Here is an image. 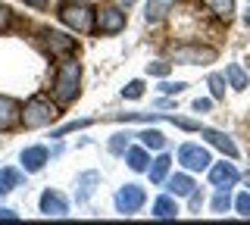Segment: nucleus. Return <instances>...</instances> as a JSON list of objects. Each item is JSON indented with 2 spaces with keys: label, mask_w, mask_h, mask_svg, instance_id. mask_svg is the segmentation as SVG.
<instances>
[{
  "label": "nucleus",
  "mask_w": 250,
  "mask_h": 225,
  "mask_svg": "<svg viewBox=\"0 0 250 225\" xmlns=\"http://www.w3.org/2000/svg\"><path fill=\"white\" fill-rule=\"evenodd\" d=\"M178 163L188 169V172H203V169H209L213 166V157H209V150L207 147H200V144H182L178 147Z\"/></svg>",
  "instance_id": "obj_5"
},
{
  "label": "nucleus",
  "mask_w": 250,
  "mask_h": 225,
  "mask_svg": "<svg viewBox=\"0 0 250 225\" xmlns=\"http://www.w3.org/2000/svg\"><path fill=\"white\" fill-rule=\"evenodd\" d=\"M247 188H250V175H247Z\"/></svg>",
  "instance_id": "obj_38"
},
{
  "label": "nucleus",
  "mask_w": 250,
  "mask_h": 225,
  "mask_svg": "<svg viewBox=\"0 0 250 225\" xmlns=\"http://www.w3.org/2000/svg\"><path fill=\"white\" fill-rule=\"evenodd\" d=\"M225 82H229L234 91H244L250 79H247V72H244L238 63H231V66H225Z\"/></svg>",
  "instance_id": "obj_18"
},
{
  "label": "nucleus",
  "mask_w": 250,
  "mask_h": 225,
  "mask_svg": "<svg viewBox=\"0 0 250 225\" xmlns=\"http://www.w3.org/2000/svg\"><path fill=\"white\" fill-rule=\"evenodd\" d=\"M53 119H57V106H53L50 100H44V97L28 100L25 110H22V122H25V128H44V125H50Z\"/></svg>",
  "instance_id": "obj_3"
},
{
  "label": "nucleus",
  "mask_w": 250,
  "mask_h": 225,
  "mask_svg": "<svg viewBox=\"0 0 250 225\" xmlns=\"http://www.w3.org/2000/svg\"><path fill=\"white\" fill-rule=\"evenodd\" d=\"M185 88H188L185 82H163V84H160V91H163V94H182Z\"/></svg>",
  "instance_id": "obj_30"
},
{
  "label": "nucleus",
  "mask_w": 250,
  "mask_h": 225,
  "mask_svg": "<svg viewBox=\"0 0 250 225\" xmlns=\"http://www.w3.org/2000/svg\"><path fill=\"white\" fill-rule=\"evenodd\" d=\"M209 94H213V100L225 97V75H219V72L209 75Z\"/></svg>",
  "instance_id": "obj_26"
},
{
  "label": "nucleus",
  "mask_w": 250,
  "mask_h": 225,
  "mask_svg": "<svg viewBox=\"0 0 250 225\" xmlns=\"http://www.w3.org/2000/svg\"><path fill=\"white\" fill-rule=\"evenodd\" d=\"M229 206H231V194H229V188H216L213 213H229Z\"/></svg>",
  "instance_id": "obj_24"
},
{
  "label": "nucleus",
  "mask_w": 250,
  "mask_h": 225,
  "mask_svg": "<svg viewBox=\"0 0 250 225\" xmlns=\"http://www.w3.org/2000/svg\"><path fill=\"white\" fill-rule=\"evenodd\" d=\"M200 135L207 138V144L209 147H219V150L225 153V157H238V147H234V141L225 131H213V128H200Z\"/></svg>",
  "instance_id": "obj_12"
},
{
  "label": "nucleus",
  "mask_w": 250,
  "mask_h": 225,
  "mask_svg": "<svg viewBox=\"0 0 250 225\" xmlns=\"http://www.w3.org/2000/svg\"><path fill=\"white\" fill-rule=\"evenodd\" d=\"M41 213H44V216H53V219H60V216L69 213V200L62 197L60 191H44V194H41Z\"/></svg>",
  "instance_id": "obj_9"
},
{
  "label": "nucleus",
  "mask_w": 250,
  "mask_h": 225,
  "mask_svg": "<svg viewBox=\"0 0 250 225\" xmlns=\"http://www.w3.org/2000/svg\"><path fill=\"white\" fill-rule=\"evenodd\" d=\"M209 182H213L216 188H231V184L238 182V169H234L231 163H216V166H209Z\"/></svg>",
  "instance_id": "obj_10"
},
{
  "label": "nucleus",
  "mask_w": 250,
  "mask_h": 225,
  "mask_svg": "<svg viewBox=\"0 0 250 225\" xmlns=\"http://www.w3.org/2000/svg\"><path fill=\"white\" fill-rule=\"evenodd\" d=\"M119 3H125V6H131V3H135V0H119Z\"/></svg>",
  "instance_id": "obj_36"
},
{
  "label": "nucleus",
  "mask_w": 250,
  "mask_h": 225,
  "mask_svg": "<svg viewBox=\"0 0 250 225\" xmlns=\"http://www.w3.org/2000/svg\"><path fill=\"white\" fill-rule=\"evenodd\" d=\"M153 216H156V219H175V216H178V204L172 197H160L153 204Z\"/></svg>",
  "instance_id": "obj_20"
},
{
  "label": "nucleus",
  "mask_w": 250,
  "mask_h": 225,
  "mask_svg": "<svg viewBox=\"0 0 250 225\" xmlns=\"http://www.w3.org/2000/svg\"><path fill=\"white\" fill-rule=\"evenodd\" d=\"M22 122V106L16 103L13 97H3L0 94V131H10Z\"/></svg>",
  "instance_id": "obj_8"
},
{
  "label": "nucleus",
  "mask_w": 250,
  "mask_h": 225,
  "mask_svg": "<svg viewBox=\"0 0 250 225\" xmlns=\"http://www.w3.org/2000/svg\"><path fill=\"white\" fill-rule=\"evenodd\" d=\"M216 60L213 47H203V44H182V47L172 50V63L178 66H207Z\"/></svg>",
  "instance_id": "obj_4"
},
{
  "label": "nucleus",
  "mask_w": 250,
  "mask_h": 225,
  "mask_svg": "<svg viewBox=\"0 0 250 225\" xmlns=\"http://www.w3.org/2000/svg\"><path fill=\"white\" fill-rule=\"evenodd\" d=\"M169 166H172V157H169V153H160V157H156L150 166H147L150 182H153V184H163V182H166V175H169Z\"/></svg>",
  "instance_id": "obj_15"
},
{
  "label": "nucleus",
  "mask_w": 250,
  "mask_h": 225,
  "mask_svg": "<svg viewBox=\"0 0 250 225\" xmlns=\"http://www.w3.org/2000/svg\"><path fill=\"white\" fill-rule=\"evenodd\" d=\"M10 19H13V13H10V6H0V32H3L6 25H10Z\"/></svg>",
  "instance_id": "obj_33"
},
{
  "label": "nucleus",
  "mask_w": 250,
  "mask_h": 225,
  "mask_svg": "<svg viewBox=\"0 0 250 225\" xmlns=\"http://www.w3.org/2000/svg\"><path fill=\"white\" fill-rule=\"evenodd\" d=\"M47 163V147H28L22 150V169L25 172H41Z\"/></svg>",
  "instance_id": "obj_13"
},
{
  "label": "nucleus",
  "mask_w": 250,
  "mask_h": 225,
  "mask_svg": "<svg viewBox=\"0 0 250 225\" xmlns=\"http://www.w3.org/2000/svg\"><path fill=\"white\" fill-rule=\"evenodd\" d=\"M175 6V0H147V13H144V19L150 22H160V19H166V13Z\"/></svg>",
  "instance_id": "obj_17"
},
{
  "label": "nucleus",
  "mask_w": 250,
  "mask_h": 225,
  "mask_svg": "<svg viewBox=\"0 0 250 225\" xmlns=\"http://www.w3.org/2000/svg\"><path fill=\"white\" fill-rule=\"evenodd\" d=\"M128 131H119V135H113L109 138V153H116V157H122L125 150H128Z\"/></svg>",
  "instance_id": "obj_25"
},
{
  "label": "nucleus",
  "mask_w": 250,
  "mask_h": 225,
  "mask_svg": "<svg viewBox=\"0 0 250 225\" xmlns=\"http://www.w3.org/2000/svg\"><path fill=\"white\" fill-rule=\"evenodd\" d=\"M141 94H144V82H141V79L128 82V84H125V88H122V97H128V100H138Z\"/></svg>",
  "instance_id": "obj_27"
},
{
  "label": "nucleus",
  "mask_w": 250,
  "mask_h": 225,
  "mask_svg": "<svg viewBox=\"0 0 250 225\" xmlns=\"http://www.w3.org/2000/svg\"><path fill=\"white\" fill-rule=\"evenodd\" d=\"M125 163H128L131 172H147V163H150L147 147H128V150H125Z\"/></svg>",
  "instance_id": "obj_16"
},
{
  "label": "nucleus",
  "mask_w": 250,
  "mask_h": 225,
  "mask_svg": "<svg viewBox=\"0 0 250 225\" xmlns=\"http://www.w3.org/2000/svg\"><path fill=\"white\" fill-rule=\"evenodd\" d=\"M60 19L66 22L72 32H91L94 28V10L88 3H78V0H66V3L60 6Z\"/></svg>",
  "instance_id": "obj_2"
},
{
  "label": "nucleus",
  "mask_w": 250,
  "mask_h": 225,
  "mask_svg": "<svg viewBox=\"0 0 250 225\" xmlns=\"http://www.w3.org/2000/svg\"><path fill=\"white\" fill-rule=\"evenodd\" d=\"M94 28L100 35H119L125 28V13L116 10V6H106V10L94 13Z\"/></svg>",
  "instance_id": "obj_7"
},
{
  "label": "nucleus",
  "mask_w": 250,
  "mask_h": 225,
  "mask_svg": "<svg viewBox=\"0 0 250 225\" xmlns=\"http://www.w3.org/2000/svg\"><path fill=\"white\" fill-rule=\"evenodd\" d=\"M144 200H147V194L141 184H125V188L116 191V209H119L122 216H135L141 206H144Z\"/></svg>",
  "instance_id": "obj_6"
},
{
  "label": "nucleus",
  "mask_w": 250,
  "mask_h": 225,
  "mask_svg": "<svg viewBox=\"0 0 250 225\" xmlns=\"http://www.w3.org/2000/svg\"><path fill=\"white\" fill-rule=\"evenodd\" d=\"M0 219H10V222H13V219H16V213H13V209H6V206H3V209H0Z\"/></svg>",
  "instance_id": "obj_34"
},
{
  "label": "nucleus",
  "mask_w": 250,
  "mask_h": 225,
  "mask_svg": "<svg viewBox=\"0 0 250 225\" xmlns=\"http://www.w3.org/2000/svg\"><path fill=\"white\" fill-rule=\"evenodd\" d=\"M209 106H213V100H209V97H197V100H194V110H197V113H207Z\"/></svg>",
  "instance_id": "obj_32"
},
{
  "label": "nucleus",
  "mask_w": 250,
  "mask_h": 225,
  "mask_svg": "<svg viewBox=\"0 0 250 225\" xmlns=\"http://www.w3.org/2000/svg\"><path fill=\"white\" fill-rule=\"evenodd\" d=\"M97 182H100V175H97V172H84L82 178H78V188H82V191H78V200H88V197H91V191H94L91 184H97Z\"/></svg>",
  "instance_id": "obj_23"
},
{
  "label": "nucleus",
  "mask_w": 250,
  "mask_h": 225,
  "mask_svg": "<svg viewBox=\"0 0 250 225\" xmlns=\"http://www.w3.org/2000/svg\"><path fill=\"white\" fill-rule=\"evenodd\" d=\"M91 125V119H82V122H69V125H62L53 131V138H62V135H69V131H78V128H88Z\"/></svg>",
  "instance_id": "obj_28"
},
{
  "label": "nucleus",
  "mask_w": 250,
  "mask_h": 225,
  "mask_svg": "<svg viewBox=\"0 0 250 225\" xmlns=\"http://www.w3.org/2000/svg\"><path fill=\"white\" fill-rule=\"evenodd\" d=\"M41 38H44L47 50L57 53V57H66V53H72V47H75V41H72V38H66L62 32H41Z\"/></svg>",
  "instance_id": "obj_11"
},
{
  "label": "nucleus",
  "mask_w": 250,
  "mask_h": 225,
  "mask_svg": "<svg viewBox=\"0 0 250 225\" xmlns=\"http://www.w3.org/2000/svg\"><path fill=\"white\" fill-rule=\"evenodd\" d=\"M166 184H169V194H172V197H191V191L197 188V184H194V178H191V175H185V172L172 175Z\"/></svg>",
  "instance_id": "obj_14"
},
{
  "label": "nucleus",
  "mask_w": 250,
  "mask_h": 225,
  "mask_svg": "<svg viewBox=\"0 0 250 225\" xmlns=\"http://www.w3.org/2000/svg\"><path fill=\"white\" fill-rule=\"evenodd\" d=\"M203 3H207V10L213 13V16L225 19V22L234 16V0H203Z\"/></svg>",
  "instance_id": "obj_19"
},
{
  "label": "nucleus",
  "mask_w": 250,
  "mask_h": 225,
  "mask_svg": "<svg viewBox=\"0 0 250 225\" xmlns=\"http://www.w3.org/2000/svg\"><path fill=\"white\" fill-rule=\"evenodd\" d=\"M141 144L147 147V150H163L166 147V135L163 131H156V128H147V131H141Z\"/></svg>",
  "instance_id": "obj_21"
},
{
  "label": "nucleus",
  "mask_w": 250,
  "mask_h": 225,
  "mask_svg": "<svg viewBox=\"0 0 250 225\" xmlns=\"http://www.w3.org/2000/svg\"><path fill=\"white\" fill-rule=\"evenodd\" d=\"M78 84H82V69H78V63L72 57H66L60 63V72H57V82H53V100H57L60 106H69L75 103L78 97Z\"/></svg>",
  "instance_id": "obj_1"
},
{
  "label": "nucleus",
  "mask_w": 250,
  "mask_h": 225,
  "mask_svg": "<svg viewBox=\"0 0 250 225\" xmlns=\"http://www.w3.org/2000/svg\"><path fill=\"white\" fill-rule=\"evenodd\" d=\"M19 182H22V172H19V169H0V197H3V194H10Z\"/></svg>",
  "instance_id": "obj_22"
},
{
  "label": "nucleus",
  "mask_w": 250,
  "mask_h": 225,
  "mask_svg": "<svg viewBox=\"0 0 250 225\" xmlns=\"http://www.w3.org/2000/svg\"><path fill=\"white\" fill-rule=\"evenodd\" d=\"M247 25H250V10H247Z\"/></svg>",
  "instance_id": "obj_37"
},
{
  "label": "nucleus",
  "mask_w": 250,
  "mask_h": 225,
  "mask_svg": "<svg viewBox=\"0 0 250 225\" xmlns=\"http://www.w3.org/2000/svg\"><path fill=\"white\" fill-rule=\"evenodd\" d=\"M28 6H47V0H25Z\"/></svg>",
  "instance_id": "obj_35"
},
{
  "label": "nucleus",
  "mask_w": 250,
  "mask_h": 225,
  "mask_svg": "<svg viewBox=\"0 0 250 225\" xmlns=\"http://www.w3.org/2000/svg\"><path fill=\"white\" fill-rule=\"evenodd\" d=\"M169 66L172 63H147V72L156 75V79H163V75H169Z\"/></svg>",
  "instance_id": "obj_31"
},
{
  "label": "nucleus",
  "mask_w": 250,
  "mask_h": 225,
  "mask_svg": "<svg viewBox=\"0 0 250 225\" xmlns=\"http://www.w3.org/2000/svg\"><path fill=\"white\" fill-rule=\"evenodd\" d=\"M234 209H238V216H250V191L238 194V200H234Z\"/></svg>",
  "instance_id": "obj_29"
}]
</instances>
